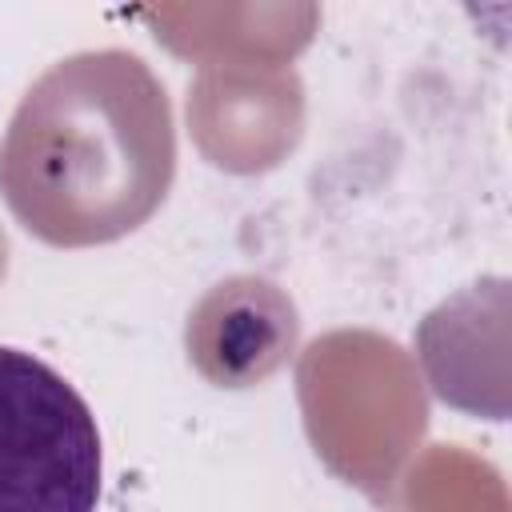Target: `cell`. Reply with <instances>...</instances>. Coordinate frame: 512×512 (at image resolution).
<instances>
[{"mask_svg": "<svg viewBox=\"0 0 512 512\" xmlns=\"http://www.w3.org/2000/svg\"><path fill=\"white\" fill-rule=\"evenodd\" d=\"M176 140L164 88L128 52L60 60L20 100L0 148V188L48 244L132 232L172 180Z\"/></svg>", "mask_w": 512, "mask_h": 512, "instance_id": "cell-1", "label": "cell"}, {"mask_svg": "<svg viewBox=\"0 0 512 512\" xmlns=\"http://www.w3.org/2000/svg\"><path fill=\"white\" fill-rule=\"evenodd\" d=\"M100 432L44 360L0 348V512H96Z\"/></svg>", "mask_w": 512, "mask_h": 512, "instance_id": "cell-2", "label": "cell"}, {"mask_svg": "<svg viewBox=\"0 0 512 512\" xmlns=\"http://www.w3.org/2000/svg\"><path fill=\"white\" fill-rule=\"evenodd\" d=\"M292 304L264 280L220 284L188 328V348L216 384H252L292 348Z\"/></svg>", "mask_w": 512, "mask_h": 512, "instance_id": "cell-3", "label": "cell"}]
</instances>
